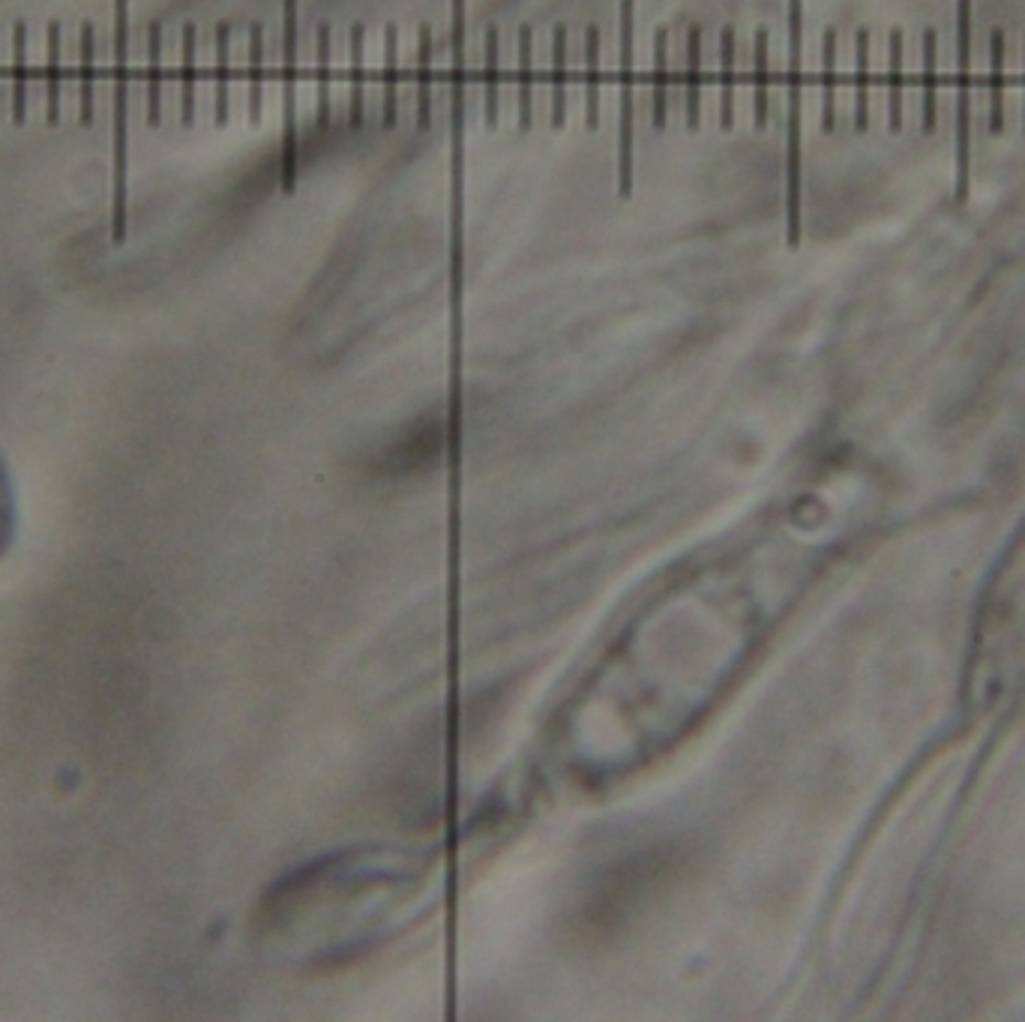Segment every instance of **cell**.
<instances>
[{"instance_id":"obj_1","label":"cell","mask_w":1025,"mask_h":1022,"mask_svg":"<svg viewBox=\"0 0 1025 1022\" xmlns=\"http://www.w3.org/2000/svg\"><path fill=\"white\" fill-rule=\"evenodd\" d=\"M744 645L737 606L675 596L645 606L582 687L567 746L582 777H612L672 746L716 702Z\"/></svg>"},{"instance_id":"obj_2","label":"cell","mask_w":1025,"mask_h":1022,"mask_svg":"<svg viewBox=\"0 0 1025 1022\" xmlns=\"http://www.w3.org/2000/svg\"><path fill=\"white\" fill-rule=\"evenodd\" d=\"M423 875L378 854L312 863L270 894L261 936L298 962H327L373 945L414 905Z\"/></svg>"},{"instance_id":"obj_3","label":"cell","mask_w":1025,"mask_h":1022,"mask_svg":"<svg viewBox=\"0 0 1025 1022\" xmlns=\"http://www.w3.org/2000/svg\"><path fill=\"white\" fill-rule=\"evenodd\" d=\"M111 240L127 237L129 207V0H115V96H111Z\"/></svg>"},{"instance_id":"obj_4","label":"cell","mask_w":1025,"mask_h":1022,"mask_svg":"<svg viewBox=\"0 0 1025 1022\" xmlns=\"http://www.w3.org/2000/svg\"><path fill=\"white\" fill-rule=\"evenodd\" d=\"M789 123H786V244L801 246V106L803 0H789Z\"/></svg>"},{"instance_id":"obj_5","label":"cell","mask_w":1025,"mask_h":1022,"mask_svg":"<svg viewBox=\"0 0 1025 1022\" xmlns=\"http://www.w3.org/2000/svg\"><path fill=\"white\" fill-rule=\"evenodd\" d=\"M972 0H957V204L969 202L972 169Z\"/></svg>"},{"instance_id":"obj_6","label":"cell","mask_w":1025,"mask_h":1022,"mask_svg":"<svg viewBox=\"0 0 1025 1022\" xmlns=\"http://www.w3.org/2000/svg\"><path fill=\"white\" fill-rule=\"evenodd\" d=\"M282 192L298 186V0H282Z\"/></svg>"},{"instance_id":"obj_7","label":"cell","mask_w":1025,"mask_h":1022,"mask_svg":"<svg viewBox=\"0 0 1025 1022\" xmlns=\"http://www.w3.org/2000/svg\"><path fill=\"white\" fill-rule=\"evenodd\" d=\"M633 36H636V0H621V129H618V195H633V148H636V129H633Z\"/></svg>"},{"instance_id":"obj_8","label":"cell","mask_w":1025,"mask_h":1022,"mask_svg":"<svg viewBox=\"0 0 1025 1022\" xmlns=\"http://www.w3.org/2000/svg\"><path fill=\"white\" fill-rule=\"evenodd\" d=\"M936 64H939V33L927 28L924 31V75H920V90H924L920 129H924V136H932L939 127V73H936Z\"/></svg>"},{"instance_id":"obj_9","label":"cell","mask_w":1025,"mask_h":1022,"mask_svg":"<svg viewBox=\"0 0 1025 1022\" xmlns=\"http://www.w3.org/2000/svg\"><path fill=\"white\" fill-rule=\"evenodd\" d=\"M315 127L331 129V24L315 28Z\"/></svg>"},{"instance_id":"obj_10","label":"cell","mask_w":1025,"mask_h":1022,"mask_svg":"<svg viewBox=\"0 0 1025 1022\" xmlns=\"http://www.w3.org/2000/svg\"><path fill=\"white\" fill-rule=\"evenodd\" d=\"M720 129H735V28L720 33Z\"/></svg>"},{"instance_id":"obj_11","label":"cell","mask_w":1025,"mask_h":1022,"mask_svg":"<svg viewBox=\"0 0 1025 1022\" xmlns=\"http://www.w3.org/2000/svg\"><path fill=\"white\" fill-rule=\"evenodd\" d=\"M702 127V28L687 31V129Z\"/></svg>"},{"instance_id":"obj_12","label":"cell","mask_w":1025,"mask_h":1022,"mask_svg":"<svg viewBox=\"0 0 1025 1022\" xmlns=\"http://www.w3.org/2000/svg\"><path fill=\"white\" fill-rule=\"evenodd\" d=\"M432 120V28L420 24L417 33V129L427 132Z\"/></svg>"},{"instance_id":"obj_13","label":"cell","mask_w":1025,"mask_h":1022,"mask_svg":"<svg viewBox=\"0 0 1025 1022\" xmlns=\"http://www.w3.org/2000/svg\"><path fill=\"white\" fill-rule=\"evenodd\" d=\"M870 129V31L854 33V132Z\"/></svg>"},{"instance_id":"obj_14","label":"cell","mask_w":1025,"mask_h":1022,"mask_svg":"<svg viewBox=\"0 0 1025 1022\" xmlns=\"http://www.w3.org/2000/svg\"><path fill=\"white\" fill-rule=\"evenodd\" d=\"M214 111L216 127L228 123L231 111V28H216V78H214Z\"/></svg>"},{"instance_id":"obj_15","label":"cell","mask_w":1025,"mask_h":1022,"mask_svg":"<svg viewBox=\"0 0 1025 1022\" xmlns=\"http://www.w3.org/2000/svg\"><path fill=\"white\" fill-rule=\"evenodd\" d=\"M535 123V31H519V132Z\"/></svg>"},{"instance_id":"obj_16","label":"cell","mask_w":1025,"mask_h":1022,"mask_svg":"<svg viewBox=\"0 0 1025 1022\" xmlns=\"http://www.w3.org/2000/svg\"><path fill=\"white\" fill-rule=\"evenodd\" d=\"M669 118V33L657 28L654 33V129L662 132Z\"/></svg>"},{"instance_id":"obj_17","label":"cell","mask_w":1025,"mask_h":1022,"mask_svg":"<svg viewBox=\"0 0 1025 1022\" xmlns=\"http://www.w3.org/2000/svg\"><path fill=\"white\" fill-rule=\"evenodd\" d=\"M891 66H887V129L897 136L903 132V31H891Z\"/></svg>"},{"instance_id":"obj_18","label":"cell","mask_w":1025,"mask_h":1022,"mask_svg":"<svg viewBox=\"0 0 1025 1022\" xmlns=\"http://www.w3.org/2000/svg\"><path fill=\"white\" fill-rule=\"evenodd\" d=\"M990 132H1004V31L995 28L990 36Z\"/></svg>"},{"instance_id":"obj_19","label":"cell","mask_w":1025,"mask_h":1022,"mask_svg":"<svg viewBox=\"0 0 1025 1022\" xmlns=\"http://www.w3.org/2000/svg\"><path fill=\"white\" fill-rule=\"evenodd\" d=\"M585 127L600 129V28L585 31Z\"/></svg>"},{"instance_id":"obj_20","label":"cell","mask_w":1025,"mask_h":1022,"mask_svg":"<svg viewBox=\"0 0 1025 1022\" xmlns=\"http://www.w3.org/2000/svg\"><path fill=\"white\" fill-rule=\"evenodd\" d=\"M567 127V28L552 31V129Z\"/></svg>"},{"instance_id":"obj_21","label":"cell","mask_w":1025,"mask_h":1022,"mask_svg":"<svg viewBox=\"0 0 1025 1022\" xmlns=\"http://www.w3.org/2000/svg\"><path fill=\"white\" fill-rule=\"evenodd\" d=\"M483 45H486V69H483V106H486V111L483 115H486V129L495 132L498 129V106H501L498 103V82H501L498 78V54H501L498 45H501V40H498V28L495 24L486 28Z\"/></svg>"},{"instance_id":"obj_22","label":"cell","mask_w":1025,"mask_h":1022,"mask_svg":"<svg viewBox=\"0 0 1025 1022\" xmlns=\"http://www.w3.org/2000/svg\"><path fill=\"white\" fill-rule=\"evenodd\" d=\"M385 129L396 127L399 118V28L387 24L385 28Z\"/></svg>"},{"instance_id":"obj_23","label":"cell","mask_w":1025,"mask_h":1022,"mask_svg":"<svg viewBox=\"0 0 1025 1022\" xmlns=\"http://www.w3.org/2000/svg\"><path fill=\"white\" fill-rule=\"evenodd\" d=\"M28 115V28H12V120L22 123Z\"/></svg>"},{"instance_id":"obj_24","label":"cell","mask_w":1025,"mask_h":1022,"mask_svg":"<svg viewBox=\"0 0 1025 1022\" xmlns=\"http://www.w3.org/2000/svg\"><path fill=\"white\" fill-rule=\"evenodd\" d=\"M753 123L756 129L768 127V31H756V52H753Z\"/></svg>"},{"instance_id":"obj_25","label":"cell","mask_w":1025,"mask_h":1022,"mask_svg":"<svg viewBox=\"0 0 1025 1022\" xmlns=\"http://www.w3.org/2000/svg\"><path fill=\"white\" fill-rule=\"evenodd\" d=\"M822 129L831 136L837 129V31L828 28L822 36Z\"/></svg>"},{"instance_id":"obj_26","label":"cell","mask_w":1025,"mask_h":1022,"mask_svg":"<svg viewBox=\"0 0 1025 1022\" xmlns=\"http://www.w3.org/2000/svg\"><path fill=\"white\" fill-rule=\"evenodd\" d=\"M162 120V24L153 22L148 33V123Z\"/></svg>"},{"instance_id":"obj_27","label":"cell","mask_w":1025,"mask_h":1022,"mask_svg":"<svg viewBox=\"0 0 1025 1022\" xmlns=\"http://www.w3.org/2000/svg\"><path fill=\"white\" fill-rule=\"evenodd\" d=\"M82 87H78V120L90 123L94 120V85H97V43H94V28L82 24Z\"/></svg>"},{"instance_id":"obj_28","label":"cell","mask_w":1025,"mask_h":1022,"mask_svg":"<svg viewBox=\"0 0 1025 1022\" xmlns=\"http://www.w3.org/2000/svg\"><path fill=\"white\" fill-rule=\"evenodd\" d=\"M265 99V33L261 24L249 28V123H261V103Z\"/></svg>"},{"instance_id":"obj_29","label":"cell","mask_w":1025,"mask_h":1022,"mask_svg":"<svg viewBox=\"0 0 1025 1022\" xmlns=\"http://www.w3.org/2000/svg\"><path fill=\"white\" fill-rule=\"evenodd\" d=\"M364 24L352 28V96H348V129L364 127Z\"/></svg>"},{"instance_id":"obj_30","label":"cell","mask_w":1025,"mask_h":1022,"mask_svg":"<svg viewBox=\"0 0 1025 1022\" xmlns=\"http://www.w3.org/2000/svg\"><path fill=\"white\" fill-rule=\"evenodd\" d=\"M181 123L193 127L195 123V28H183V49H181Z\"/></svg>"},{"instance_id":"obj_31","label":"cell","mask_w":1025,"mask_h":1022,"mask_svg":"<svg viewBox=\"0 0 1025 1022\" xmlns=\"http://www.w3.org/2000/svg\"><path fill=\"white\" fill-rule=\"evenodd\" d=\"M45 115L48 123L61 120V24L48 28V82H45Z\"/></svg>"},{"instance_id":"obj_32","label":"cell","mask_w":1025,"mask_h":1022,"mask_svg":"<svg viewBox=\"0 0 1025 1022\" xmlns=\"http://www.w3.org/2000/svg\"><path fill=\"white\" fill-rule=\"evenodd\" d=\"M1023 129H1025V111H1023Z\"/></svg>"}]
</instances>
